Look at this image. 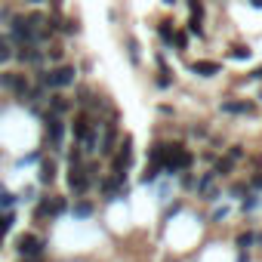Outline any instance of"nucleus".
Segmentation results:
<instances>
[{"label": "nucleus", "mask_w": 262, "mask_h": 262, "mask_svg": "<svg viewBox=\"0 0 262 262\" xmlns=\"http://www.w3.org/2000/svg\"><path fill=\"white\" fill-rule=\"evenodd\" d=\"M237 262H247V256H244V250H241V256H237Z\"/></svg>", "instance_id": "obj_35"}, {"label": "nucleus", "mask_w": 262, "mask_h": 262, "mask_svg": "<svg viewBox=\"0 0 262 262\" xmlns=\"http://www.w3.org/2000/svg\"><path fill=\"white\" fill-rule=\"evenodd\" d=\"M43 139H47L50 148L62 151V145H65V117L62 114H47L43 111Z\"/></svg>", "instance_id": "obj_2"}, {"label": "nucleus", "mask_w": 262, "mask_h": 262, "mask_svg": "<svg viewBox=\"0 0 262 262\" xmlns=\"http://www.w3.org/2000/svg\"><path fill=\"white\" fill-rule=\"evenodd\" d=\"M40 158H43V151H31V155H28L22 164H34V161H40Z\"/></svg>", "instance_id": "obj_29"}, {"label": "nucleus", "mask_w": 262, "mask_h": 262, "mask_svg": "<svg viewBox=\"0 0 262 262\" xmlns=\"http://www.w3.org/2000/svg\"><path fill=\"white\" fill-rule=\"evenodd\" d=\"M256 204H259V201H256V194H247V198H244V204H241V210L247 213V210H253Z\"/></svg>", "instance_id": "obj_28"}, {"label": "nucleus", "mask_w": 262, "mask_h": 262, "mask_svg": "<svg viewBox=\"0 0 262 262\" xmlns=\"http://www.w3.org/2000/svg\"><path fill=\"white\" fill-rule=\"evenodd\" d=\"M188 31H191V34H198V37H204V28H201V16H191V22H188Z\"/></svg>", "instance_id": "obj_26"}, {"label": "nucleus", "mask_w": 262, "mask_h": 262, "mask_svg": "<svg viewBox=\"0 0 262 262\" xmlns=\"http://www.w3.org/2000/svg\"><path fill=\"white\" fill-rule=\"evenodd\" d=\"M228 158H231V161H237V158H244V151H241V145H234V148H231V155H228Z\"/></svg>", "instance_id": "obj_30"}, {"label": "nucleus", "mask_w": 262, "mask_h": 262, "mask_svg": "<svg viewBox=\"0 0 262 262\" xmlns=\"http://www.w3.org/2000/svg\"><path fill=\"white\" fill-rule=\"evenodd\" d=\"M68 111H71V99H68V96H62L59 90L47 96V114H62V117H65Z\"/></svg>", "instance_id": "obj_10"}, {"label": "nucleus", "mask_w": 262, "mask_h": 262, "mask_svg": "<svg viewBox=\"0 0 262 262\" xmlns=\"http://www.w3.org/2000/svg\"><path fill=\"white\" fill-rule=\"evenodd\" d=\"M126 50H129V59L139 62V43H136V40H126Z\"/></svg>", "instance_id": "obj_27"}, {"label": "nucleus", "mask_w": 262, "mask_h": 262, "mask_svg": "<svg viewBox=\"0 0 262 262\" xmlns=\"http://www.w3.org/2000/svg\"><path fill=\"white\" fill-rule=\"evenodd\" d=\"M164 158H167V142H155V145L148 148V161L164 167Z\"/></svg>", "instance_id": "obj_16"}, {"label": "nucleus", "mask_w": 262, "mask_h": 262, "mask_svg": "<svg viewBox=\"0 0 262 262\" xmlns=\"http://www.w3.org/2000/svg\"><path fill=\"white\" fill-rule=\"evenodd\" d=\"M10 40L13 43H37V37H34V31H31V25L25 22V16H13L10 19Z\"/></svg>", "instance_id": "obj_7"}, {"label": "nucleus", "mask_w": 262, "mask_h": 262, "mask_svg": "<svg viewBox=\"0 0 262 262\" xmlns=\"http://www.w3.org/2000/svg\"><path fill=\"white\" fill-rule=\"evenodd\" d=\"M129 164H133V136H123L120 145H117L114 155H111V170H114V173H126Z\"/></svg>", "instance_id": "obj_6"}, {"label": "nucleus", "mask_w": 262, "mask_h": 262, "mask_svg": "<svg viewBox=\"0 0 262 262\" xmlns=\"http://www.w3.org/2000/svg\"><path fill=\"white\" fill-rule=\"evenodd\" d=\"M22 262H40V256H22Z\"/></svg>", "instance_id": "obj_32"}, {"label": "nucleus", "mask_w": 262, "mask_h": 262, "mask_svg": "<svg viewBox=\"0 0 262 262\" xmlns=\"http://www.w3.org/2000/svg\"><path fill=\"white\" fill-rule=\"evenodd\" d=\"M13 222H16V213H13V210H4V213H0V234H7V231L13 228Z\"/></svg>", "instance_id": "obj_17"}, {"label": "nucleus", "mask_w": 262, "mask_h": 262, "mask_svg": "<svg viewBox=\"0 0 262 262\" xmlns=\"http://www.w3.org/2000/svg\"><path fill=\"white\" fill-rule=\"evenodd\" d=\"M250 7L253 10H262V0H250Z\"/></svg>", "instance_id": "obj_33"}, {"label": "nucleus", "mask_w": 262, "mask_h": 262, "mask_svg": "<svg viewBox=\"0 0 262 262\" xmlns=\"http://www.w3.org/2000/svg\"><path fill=\"white\" fill-rule=\"evenodd\" d=\"M93 176H96V167H93V164H90V167H86V164H71V167H68V188H71L74 194H86Z\"/></svg>", "instance_id": "obj_3"}, {"label": "nucleus", "mask_w": 262, "mask_h": 262, "mask_svg": "<svg viewBox=\"0 0 262 262\" xmlns=\"http://www.w3.org/2000/svg\"><path fill=\"white\" fill-rule=\"evenodd\" d=\"M56 170H59V167H56L53 158H40V182H43V185H50V182L56 179Z\"/></svg>", "instance_id": "obj_13"}, {"label": "nucleus", "mask_w": 262, "mask_h": 262, "mask_svg": "<svg viewBox=\"0 0 262 262\" xmlns=\"http://www.w3.org/2000/svg\"><path fill=\"white\" fill-rule=\"evenodd\" d=\"M74 77H77V68L74 65H53V68H47V86L50 90H65V86H71L74 83Z\"/></svg>", "instance_id": "obj_4"}, {"label": "nucleus", "mask_w": 262, "mask_h": 262, "mask_svg": "<svg viewBox=\"0 0 262 262\" xmlns=\"http://www.w3.org/2000/svg\"><path fill=\"white\" fill-rule=\"evenodd\" d=\"M250 56H253L250 47H234V50L228 53V59H237V62H244V59H250Z\"/></svg>", "instance_id": "obj_23"}, {"label": "nucleus", "mask_w": 262, "mask_h": 262, "mask_svg": "<svg viewBox=\"0 0 262 262\" xmlns=\"http://www.w3.org/2000/svg\"><path fill=\"white\" fill-rule=\"evenodd\" d=\"M250 77H253V80H262V65H259V68H256V71H253Z\"/></svg>", "instance_id": "obj_31"}, {"label": "nucleus", "mask_w": 262, "mask_h": 262, "mask_svg": "<svg viewBox=\"0 0 262 262\" xmlns=\"http://www.w3.org/2000/svg\"><path fill=\"white\" fill-rule=\"evenodd\" d=\"M16 201H19L16 194H10L7 188H0V210H13V207H16Z\"/></svg>", "instance_id": "obj_20"}, {"label": "nucleus", "mask_w": 262, "mask_h": 262, "mask_svg": "<svg viewBox=\"0 0 262 262\" xmlns=\"http://www.w3.org/2000/svg\"><path fill=\"white\" fill-rule=\"evenodd\" d=\"M114 148H117V123H105L102 139H99L96 151H99L102 158H111V155H114Z\"/></svg>", "instance_id": "obj_8"}, {"label": "nucleus", "mask_w": 262, "mask_h": 262, "mask_svg": "<svg viewBox=\"0 0 262 262\" xmlns=\"http://www.w3.org/2000/svg\"><path fill=\"white\" fill-rule=\"evenodd\" d=\"M253 185H256V188H262V176H256V179H253Z\"/></svg>", "instance_id": "obj_34"}, {"label": "nucleus", "mask_w": 262, "mask_h": 262, "mask_svg": "<svg viewBox=\"0 0 262 262\" xmlns=\"http://www.w3.org/2000/svg\"><path fill=\"white\" fill-rule=\"evenodd\" d=\"M25 4H43V0H25Z\"/></svg>", "instance_id": "obj_36"}, {"label": "nucleus", "mask_w": 262, "mask_h": 262, "mask_svg": "<svg viewBox=\"0 0 262 262\" xmlns=\"http://www.w3.org/2000/svg\"><path fill=\"white\" fill-rule=\"evenodd\" d=\"M225 114H253L256 111V102H250V99H228V102H222L219 105Z\"/></svg>", "instance_id": "obj_11"}, {"label": "nucleus", "mask_w": 262, "mask_h": 262, "mask_svg": "<svg viewBox=\"0 0 262 262\" xmlns=\"http://www.w3.org/2000/svg\"><path fill=\"white\" fill-rule=\"evenodd\" d=\"M191 161H194V158H191V151H188L185 145H176V142L170 145V142H167V158H164V167H161V170H164L167 176H176V173H185V170L191 167Z\"/></svg>", "instance_id": "obj_1"}, {"label": "nucleus", "mask_w": 262, "mask_h": 262, "mask_svg": "<svg viewBox=\"0 0 262 262\" xmlns=\"http://www.w3.org/2000/svg\"><path fill=\"white\" fill-rule=\"evenodd\" d=\"M71 213H74L77 219H86V216H93V204H90V201H77Z\"/></svg>", "instance_id": "obj_19"}, {"label": "nucleus", "mask_w": 262, "mask_h": 262, "mask_svg": "<svg viewBox=\"0 0 262 262\" xmlns=\"http://www.w3.org/2000/svg\"><path fill=\"white\" fill-rule=\"evenodd\" d=\"M13 50H16V43L10 40V34H0V65H7L13 59Z\"/></svg>", "instance_id": "obj_14"}, {"label": "nucleus", "mask_w": 262, "mask_h": 262, "mask_svg": "<svg viewBox=\"0 0 262 262\" xmlns=\"http://www.w3.org/2000/svg\"><path fill=\"white\" fill-rule=\"evenodd\" d=\"M0 86H4V90H10L19 102H25V96H28V77L22 74V71H4V74H0Z\"/></svg>", "instance_id": "obj_5"}, {"label": "nucleus", "mask_w": 262, "mask_h": 262, "mask_svg": "<svg viewBox=\"0 0 262 262\" xmlns=\"http://www.w3.org/2000/svg\"><path fill=\"white\" fill-rule=\"evenodd\" d=\"M191 71L201 74V77H213V74L222 71V65L219 62H210V59H201V62H191Z\"/></svg>", "instance_id": "obj_12"}, {"label": "nucleus", "mask_w": 262, "mask_h": 262, "mask_svg": "<svg viewBox=\"0 0 262 262\" xmlns=\"http://www.w3.org/2000/svg\"><path fill=\"white\" fill-rule=\"evenodd\" d=\"M259 99H262V93H259Z\"/></svg>", "instance_id": "obj_38"}, {"label": "nucleus", "mask_w": 262, "mask_h": 262, "mask_svg": "<svg viewBox=\"0 0 262 262\" xmlns=\"http://www.w3.org/2000/svg\"><path fill=\"white\" fill-rule=\"evenodd\" d=\"M173 43H176V50L182 53V50L188 47V34H182V31H173Z\"/></svg>", "instance_id": "obj_25"}, {"label": "nucleus", "mask_w": 262, "mask_h": 262, "mask_svg": "<svg viewBox=\"0 0 262 262\" xmlns=\"http://www.w3.org/2000/svg\"><path fill=\"white\" fill-rule=\"evenodd\" d=\"M161 173H164V170H161V164H148V167H145V173H142V182L148 185V182H155Z\"/></svg>", "instance_id": "obj_22"}, {"label": "nucleus", "mask_w": 262, "mask_h": 262, "mask_svg": "<svg viewBox=\"0 0 262 262\" xmlns=\"http://www.w3.org/2000/svg\"><path fill=\"white\" fill-rule=\"evenodd\" d=\"M173 31H176V28H173V22H161V25H158L161 40H164V43H170V47H173Z\"/></svg>", "instance_id": "obj_18"}, {"label": "nucleus", "mask_w": 262, "mask_h": 262, "mask_svg": "<svg viewBox=\"0 0 262 262\" xmlns=\"http://www.w3.org/2000/svg\"><path fill=\"white\" fill-rule=\"evenodd\" d=\"M16 250H19L22 256H40V253H43V237H37L34 231H28V234L19 237Z\"/></svg>", "instance_id": "obj_9"}, {"label": "nucleus", "mask_w": 262, "mask_h": 262, "mask_svg": "<svg viewBox=\"0 0 262 262\" xmlns=\"http://www.w3.org/2000/svg\"><path fill=\"white\" fill-rule=\"evenodd\" d=\"M0 244H4V234H0Z\"/></svg>", "instance_id": "obj_37"}, {"label": "nucleus", "mask_w": 262, "mask_h": 262, "mask_svg": "<svg viewBox=\"0 0 262 262\" xmlns=\"http://www.w3.org/2000/svg\"><path fill=\"white\" fill-rule=\"evenodd\" d=\"M43 56H47L50 62H56V65H59V62H62V56H65V47H62V43H53V47H50Z\"/></svg>", "instance_id": "obj_21"}, {"label": "nucleus", "mask_w": 262, "mask_h": 262, "mask_svg": "<svg viewBox=\"0 0 262 262\" xmlns=\"http://www.w3.org/2000/svg\"><path fill=\"white\" fill-rule=\"evenodd\" d=\"M253 241H256V234H253V231L237 234V250H244V253H247V247H253Z\"/></svg>", "instance_id": "obj_24"}, {"label": "nucleus", "mask_w": 262, "mask_h": 262, "mask_svg": "<svg viewBox=\"0 0 262 262\" xmlns=\"http://www.w3.org/2000/svg\"><path fill=\"white\" fill-rule=\"evenodd\" d=\"M59 34H65V37H74V34H80V22H77V19H71V16H62Z\"/></svg>", "instance_id": "obj_15"}]
</instances>
